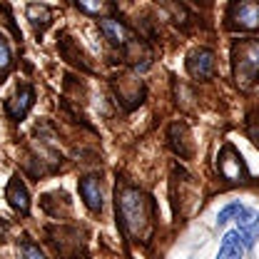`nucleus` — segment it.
Masks as SVG:
<instances>
[{
	"label": "nucleus",
	"instance_id": "18",
	"mask_svg": "<svg viewBox=\"0 0 259 259\" xmlns=\"http://www.w3.org/2000/svg\"><path fill=\"white\" fill-rule=\"evenodd\" d=\"M77 8L82 10V13H100L105 5H93V3H77Z\"/></svg>",
	"mask_w": 259,
	"mask_h": 259
},
{
	"label": "nucleus",
	"instance_id": "7",
	"mask_svg": "<svg viewBox=\"0 0 259 259\" xmlns=\"http://www.w3.org/2000/svg\"><path fill=\"white\" fill-rule=\"evenodd\" d=\"M32 102H35V90H32L30 85H23V88L15 90V95L10 97V100H5V112L13 120H23L28 115V110L32 107Z\"/></svg>",
	"mask_w": 259,
	"mask_h": 259
},
{
	"label": "nucleus",
	"instance_id": "9",
	"mask_svg": "<svg viewBox=\"0 0 259 259\" xmlns=\"http://www.w3.org/2000/svg\"><path fill=\"white\" fill-rule=\"evenodd\" d=\"M5 197H8V202H10V207H13L15 212L28 214V209H30V194H28V187L23 185L20 177H13V180L8 182Z\"/></svg>",
	"mask_w": 259,
	"mask_h": 259
},
{
	"label": "nucleus",
	"instance_id": "14",
	"mask_svg": "<svg viewBox=\"0 0 259 259\" xmlns=\"http://www.w3.org/2000/svg\"><path fill=\"white\" fill-rule=\"evenodd\" d=\"M28 20L32 23L35 30H45L50 25V8L48 5H40V3H30L28 5Z\"/></svg>",
	"mask_w": 259,
	"mask_h": 259
},
{
	"label": "nucleus",
	"instance_id": "15",
	"mask_svg": "<svg viewBox=\"0 0 259 259\" xmlns=\"http://www.w3.org/2000/svg\"><path fill=\"white\" fill-rule=\"evenodd\" d=\"M10 65H13V55H10V48H8L5 37L0 35V77H5V75H8Z\"/></svg>",
	"mask_w": 259,
	"mask_h": 259
},
{
	"label": "nucleus",
	"instance_id": "3",
	"mask_svg": "<svg viewBox=\"0 0 259 259\" xmlns=\"http://www.w3.org/2000/svg\"><path fill=\"white\" fill-rule=\"evenodd\" d=\"M217 169H220V175L225 177L227 182H244V180L249 177L247 164H244V160H242V155H239L232 145H225V147L220 150Z\"/></svg>",
	"mask_w": 259,
	"mask_h": 259
},
{
	"label": "nucleus",
	"instance_id": "12",
	"mask_svg": "<svg viewBox=\"0 0 259 259\" xmlns=\"http://www.w3.org/2000/svg\"><path fill=\"white\" fill-rule=\"evenodd\" d=\"M242 254H244V244L239 242V234L237 232H227L217 259H242Z\"/></svg>",
	"mask_w": 259,
	"mask_h": 259
},
{
	"label": "nucleus",
	"instance_id": "4",
	"mask_svg": "<svg viewBox=\"0 0 259 259\" xmlns=\"http://www.w3.org/2000/svg\"><path fill=\"white\" fill-rule=\"evenodd\" d=\"M227 20L234 30H259V3H232Z\"/></svg>",
	"mask_w": 259,
	"mask_h": 259
},
{
	"label": "nucleus",
	"instance_id": "11",
	"mask_svg": "<svg viewBox=\"0 0 259 259\" xmlns=\"http://www.w3.org/2000/svg\"><path fill=\"white\" fill-rule=\"evenodd\" d=\"M100 30H102V35H105L112 45H127L130 40H132L130 30L120 20H115V18H102V20H100Z\"/></svg>",
	"mask_w": 259,
	"mask_h": 259
},
{
	"label": "nucleus",
	"instance_id": "10",
	"mask_svg": "<svg viewBox=\"0 0 259 259\" xmlns=\"http://www.w3.org/2000/svg\"><path fill=\"white\" fill-rule=\"evenodd\" d=\"M80 194H82V202L93 209V212H100L102 209V187H100V180L95 175L85 177L80 182Z\"/></svg>",
	"mask_w": 259,
	"mask_h": 259
},
{
	"label": "nucleus",
	"instance_id": "17",
	"mask_svg": "<svg viewBox=\"0 0 259 259\" xmlns=\"http://www.w3.org/2000/svg\"><path fill=\"white\" fill-rule=\"evenodd\" d=\"M239 212H242V204H239V202H232V204H227L225 209L220 212V217H217V225H220V227L227 225V222H229L232 217H237Z\"/></svg>",
	"mask_w": 259,
	"mask_h": 259
},
{
	"label": "nucleus",
	"instance_id": "19",
	"mask_svg": "<svg viewBox=\"0 0 259 259\" xmlns=\"http://www.w3.org/2000/svg\"><path fill=\"white\" fill-rule=\"evenodd\" d=\"M252 142H254V145L259 147V130H257V127L252 130Z\"/></svg>",
	"mask_w": 259,
	"mask_h": 259
},
{
	"label": "nucleus",
	"instance_id": "2",
	"mask_svg": "<svg viewBox=\"0 0 259 259\" xmlns=\"http://www.w3.org/2000/svg\"><path fill=\"white\" fill-rule=\"evenodd\" d=\"M234 80L242 90H252L259 82V40H242L232 48Z\"/></svg>",
	"mask_w": 259,
	"mask_h": 259
},
{
	"label": "nucleus",
	"instance_id": "6",
	"mask_svg": "<svg viewBox=\"0 0 259 259\" xmlns=\"http://www.w3.org/2000/svg\"><path fill=\"white\" fill-rule=\"evenodd\" d=\"M237 234L242 239L244 247H254L259 239V214L254 209L242 207V212L237 214Z\"/></svg>",
	"mask_w": 259,
	"mask_h": 259
},
{
	"label": "nucleus",
	"instance_id": "5",
	"mask_svg": "<svg viewBox=\"0 0 259 259\" xmlns=\"http://www.w3.org/2000/svg\"><path fill=\"white\" fill-rule=\"evenodd\" d=\"M214 67H217L214 53L209 48H199V50L190 53V58H187V72L194 80H209L214 75Z\"/></svg>",
	"mask_w": 259,
	"mask_h": 259
},
{
	"label": "nucleus",
	"instance_id": "16",
	"mask_svg": "<svg viewBox=\"0 0 259 259\" xmlns=\"http://www.w3.org/2000/svg\"><path fill=\"white\" fill-rule=\"evenodd\" d=\"M20 259H48V257L40 252V247H35L30 239H25L20 244Z\"/></svg>",
	"mask_w": 259,
	"mask_h": 259
},
{
	"label": "nucleus",
	"instance_id": "8",
	"mask_svg": "<svg viewBox=\"0 0 259 259\" xmlns=\"http://www.w3.org/2000/svg\"><path fill=\"white\" fill-rule=\"evenodd\" d=\"M169 145H172V150H175L180 157H185V160H190V157H192L194 142H192V135H190L187 125L175 122V125L169 127Z\"/></svg>",
	"mask_w": 259,
	"mask_h": 259
},
{
	"label": "nucleus",
	"instance_id": "1",
	"mask_svg": "<svg viewBox=\"0 0 259 259\" xmlns=\"http://www.w3.org/2000/svg\"><path fill=\"white\" fill-rule=\"evenodd\" d=\"M117 220L130 239H145L152 229V199L135 187L117 190Z\"/></svg>",
	"mask_w": 259,
	"mask_h": 259
},
{
	"label": "nucleus",
	"instance_id": "13",
	"mask_svg": "<svg viewBox=\"0 0 259 259\" xmlns=\"http://www.w3.org/2000/svg\"><path fill=\"white\" fill-rule=\"evenodd\" d=\"M60 55H63L67 63L77 65V67H82V70H90V65H88L85 55H82V50H77V45H75L70 37H63V40H60Z\"/></svg>",
	"mask_w": 259,
	"mask_h": 259
}]
</instances>
